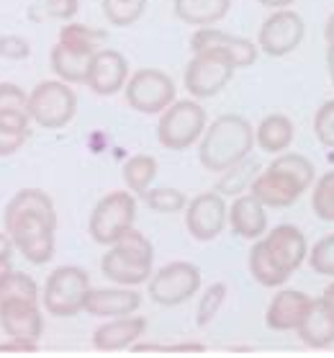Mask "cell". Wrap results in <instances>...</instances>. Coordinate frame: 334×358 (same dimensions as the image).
<instances>
[{
	"mask_svg": "<svg viewBox=\"0 0 334 358\" xmlns=\"http://www.w3.org/2000/svg\"><path fill=\"white\" fill-rule=\"evenodd\" d=\"M234 62L219 52H193L183 73V85L193 98H213L234 78Z\"/></svg>",
	"mask_w": 334,
	"mask_h": 358,
	"instance_id": "30bf717a",
	"label": "cell"
},
{
	"mask_svg": "<svg viewBox=\"0 0 334 358\" xmlns=\"http://www.w3.org/2000/svg\"><path fill=\"white\" fill-rule=\"evenodd\" d=\"M142 307V294L134 292L131 286H116V289H93L90 286L88 296H85V307L82 312H88L93 317H126Z\"/></svg>",
	"mask_w": 334,
	"mask_h": 358,
	"instance_id": "ac0fdd59",
	"label": "cell"
},
{
	"mask_svg": "<svg viewBox=\"0 0 334 358\" xmlns=\"http://www.w3.org/2000/svg\"><path fill=\"white\" fill-rule=\"evenodd\" d=\"M306 261H309V266H311L314 273L334 278V232L332 235L321 237V240L311 248Z\"/></svg>",
	"mask_w": 334,
	"mask_h": 358,
	"instance_id": "836d02e7",
	"label": "cell"
},
{
	"mask_svg": "<svg viewBox=\"0 0 334 358\" xmlns=\"http://www.w3.org/2000/svg\"><path fill=\"white\" fill-rule=\"evenodd\" d=\"M147 333V320L137 317V315H126V317H111L106 325H100L93 333V348L103 350V353H114V350L134 348V343Z\"/></svg>",
	"mask_w": 334,
	"mask_h": 358,
	"instance_id": "d6986e66",
	"label": "cell"
},
{
	"mask_svg": "<svg viewBox=\"0 0 334 358\" xmlns=\"http://www.w3.org/2000/svg\"><path fill=\"white\" fill-rule=\"evenodd\" d=\"M303 36H306L303 18L294 8H278L262 21L257 47L268 57H288L291 52L301 47Z\"/></svg>",
	"mask_w": 334,
	"mask_h": 358,
	"instance_id": "7c38bea8",
	"label": "cell"
},
{
	"mask_svg": "<svg viewBox=\"0 0 334 358\" xmlns=\"http://www.w3.org/2000/svg\"><path fill=\"white\" fill-rule=\"evenodd\" d=\"M309 258L306 235L294 224H278L255 240L250 250V273L260 286H283Z\"/></svg>",
	"mask_w": 334,
	"mask_h": 358,
	"instance_id": "7a4b0ae2",
	"label": "cell"
},
{
	"mask_svg": "<svg viewBox=\"0 0 334 358\" xmlns=\"http://www.w3.org/2000/svg\"><path fill=\"white\" fill-rule=\"evenodd\" d=\"M311 209L319 220L334 222V171L324 173L321 178L314 183L311 191Z\"/></svg>",
	"mask_w": 334,
	"mask_h": 358,
	"instance_id": "1f68e13d",
	"label": "cell"
},
{
	"mask_svg": "<svg viewBox=\"0 0 334 358\" xmlns=\"http://www.w3.org/2000/svg\"><path fill=\"white\" fill-rule=\"evenodd\" d=\"M31 55V44L24 36L8 34V36H0V57L3 59H26Z\"/></svg>",
	"mask_w": 334,
	"mask_h": 358,
	"instance_id": "8d00e7d4",
	"label": "cell"
},
{
	"mask_svg": "<svg viewBox=\"0 0 334 358\" xmlns=\"http://www.w3.org/2000/svg\"><path fill=\"white\" fill-rule=\"evenodd\" d=\"M326 70H329V80L334 83V47H326Z\"/></svg>",
	"mask_w": 334,
	"mask_h": 358,
	"instance_id": "ee69618b",
	"label": "cell"
},
{
	"mask_svg": "<svg viewBox=\"0 0 334 358\" xmlns=\"http://www.w3.org/2000/svg\"><path fill=\"white\" fill-rule=\"evenodd\" d=\"M311 296L306 292H298V289H280V292L273 296V301L268 304V312H265V325L275 333H291V330H298L301 320L306 317V312L311 307Z\"/></svg>",
	"mask_w": 334,
	"mask_h": 358,
	"instance_id": "e0dca14e",
	"label": "cell"
},
{
	"mask_svg": "<svg viewBox=\"0 0 334 358\" xmlns=\"http://www.w3.org/2000/svg\"><path fill=\"white\" fill-rule=\"evenodd\" d=\"M231 8V0H172L175 16L188 26H216Z\"/></svg>",
	"mask_w": 334,
	"mask_h": 358,
	"instance_id": "cb8c5ba5",
	"label": "cell"
},
{
	"mask_svg": "<svg viewBox=\"0 0 334 358\" xmlns=\"http://www.w3.org/2000/svg\"><path fill=\"white\" fill-rule=\"evenodd\" d=\"M165 350H204L201 343H180V345H165Z\"/></svg>",
	"mask_w": 334,
	"mask_h": 358,
	"instance_id": "7bdbcfd3",
	"label": "cell"
},
{
	"mask_svg": "<svg viewBox=\"0 0 334 358\" xmlns=\"http://www.w3.org/2000/svg\"><path fill=\"white\" fill-rule=\"evenodd\" d=\"M10 271H13V266H10V258H3V261H0V281L8 276Z\"/></svg>",
	"mask_w": 334,
	"mask_h": 358,
	"instance_id": "bcb514c9",
	"label": "cell"
},
{
	"mask_svg": "<svg viewBox=\"0 0 334 358\" xmlns=\"http://www.w3.org/2000/svg\"><path fill=\"white\" fill-rule=\"evenodd\" d=\"M90 292L88 271L80 266H59L50 273L44 292H41V307L52 317H75L85 307V296Z\"/></svg>",
	"mask_w": 334,
	"mask_h": 358,
	"instance_id": "5b68a950",
	"label": "cell"
},
{
	"mask_svg": "<svg viewBox=\"0 0 334 358\" xmlns=\"http://www.w3.org/2000/svg\"><path fill=\"white\" fill-rule=\"evenodd\" d=\"M29 111H0V157L13 155L26 145L31 134Z\"/></svg>",
	"mask_w": 334,
	"mask_h": 358,
	"instance_id": "484cf974",
	"label": "cell"
},
{
	"mask_svg": "<svg viewBox=\"0 0 334 358\" xmlns=\"http://www.w3.org/2000/svg\"><path fill=\"white\" fill-rule=\"evenodd\" d=\"M126 80H129V62H126V57L119 49L103 47L93 55L88 80H85V85L93 93H98V96H116L119 90H123Z\"/></svg>",
	"mask_w": 334,
	"mask_h": 358,
	"instance_id": "9a60e30c",
	"label": "cell"
},
{
	"mask_svg": "<svg viewBox=\"0 0 334 358\" xmlns=\"http://www.w3.org/2000/svg\"><path fill=\"white\" fill-rule=\"evenodd\" d=\"M142 201L157 214H178L188 206V199L178 188H149L142 194Z\"/></svg>",
	"mask_w": 334,
	"mask_h": 358,
	"instance_id": "4dcf8cb0",
	"label": "cell"
},
{
	"mask_svg": "<svg viewBox=\"0 0 334 358\" xmlns=\"http://www.w3.org/2000/svg\"><path fill=\"white\" fill-rule=\"evenodd\" d=\"M262 8H270V10H278V8H291L296 0H257Z\"/></svg>",
	"mask_w": 334,
	"mask_h": 358,
	"instance_id": "60d3db41",
	"label": "cell"
},
{
	"mask_svg": "<svg viewBox=\"0 0 334 358\" xmlns=\"http://www.w3.org/2000/svg\"><path fill=\"white\" fill-rule=\"evenodd\" d=\"M294 137L296 127L285 114H270L255 127V145L260 147L262 152H270V155L285 152L294 145Z\"/></svg>",
	"mask_w": 334,
	"mask_h": 358,
	"instance_id": "603a6c76",
	"label": "cell"
},
{
	"mask_svg": "<svg viewBox=\"0 0 334 358\" xmlns=\"http://www.w3.org/2000/svg\"><path fill=\"white\" fill-rule=\"evenodd\" d=\"M13 250H16V245L10 240L8 232H0V261L3 258H13Z\"/></svg>",
	"mask_w": 334,
	"mask_h": 358,
	"instance_id": "ab89813d",
	"label": "cell"
},
{
	"mask_svg": "<svg viewBox=\"0 0 334 358\" xmlns=\"http://www.w3.org/2000/svg\"><path fill=\"white\" fill-rule=\"evenodd\" d=\"M77 114V96L65 80H41L29 93V116L44 129H62Z\"/></svg>",
	"mask_w": 334,
	"mask_h": 358,
	"instance_id": "52a82bcc",
	"label": "cell"
},
{
	"mask_svg": "<svg viewBox=\"0 0 334 358\" xmlns=\"http://www.w3.org/2000/svg\"><path fill=\"white\" fill-rule=\"evenodd\" d=\"M321 299H324L326 304H329V307L334 310V281L324 289V294H321Z\"/></svg>",
	"mask_w": 334,
	"mask_h": 358,
	"instance_id": "f6af8a7d",
	"label": "cell"
},
{
	"mask_svg": "<svg viewBox=\"0 0 334 358\" xmlns=\"http://www.w3.org/2000/svg\"><path fill=\"white\" fill-rule=\"evenodd\" d=\"M6 299L41 301V292L31 276H26L21 271H10L8 276L0 281V301H6Z\"/></svg>",
	"mask_w": 334,
	"mask_h": 358,
	"instance_id": "f546056e",
	"label": "cell"
},
{
	"mask_svg": "<svg viewBox=\"0 0 334 358\" xmlns=\"http://www.w3.org/2000/svg\"><path fill=\"white\" fill-rule=\"evenodd\" d=\"M229 224V206L224 196L216 191H206L190 199L185 206V227L190 237H196L198 243H211L224 232Z\"/></svg>",
	"mask_w": 334,
	"mask_h": 358,
	"instance_id": "4fadbf2b",
	"label": "cell"
},
{
	"mask_svg": "<svg viewBox=\"0 0 334 358\" xmlns=\"http://www.w3.org/2000/svg\"><path fill=\"white\" fill-rule=\"evenodd\" d=\"M100 271H103L106 278H111V281L121 286H139L147 284L149 278H152V266L149 263L131 258L123 250H119L116 245H111V250L100 258Z\"/></svg>",
	"mask_w": 334,
	"mask_h": 358,
	"instance_id": "7402d4cb",
	"label": "cell"
},
{
	"mask_svg": "<svg viewBox=\"0 0 334 358\" xmlns=\"http://www.w3.org/2000/svg\"><path fill=\"white\" fill-rule=\"evenodd\" d=\"M137 222V199L131 191H114L103 196L90 212L88 232L98 245H114Z\"/></svg>",
	"mask_w": 334,
	"mask_h": 358,
	"instance_id": "ba28073f",
	"label": "cell"
},
{
	"mask_svg": "<svg viewBox=\"0 0 334 358\" xmlns=\"http://www.w3.org/2000/svg\"><path fill=\"white\" fill-rule=\"evenodd\" d=\"M227 284L224 281H216L201 294V301H198V310H196V325L198 327H208L213 322V317L219 315L221 304L227 299Z\"/></svg>",
	"mask_w": 334,
	"mask_h": 358,
	"instance_id": "d6a6232c",
	"label": "cell"
},
{
	"mask_svg": "<svg viewBox=\"0 0 334 358\" xmlns=\"http://www.w3.org/2000/svg\"><path fill=\"white\" fill-rule=\"evenodd\" d=\"M314 134H317L319 145L334 150V98L321 103V108H317L314 116Z\"/></svg>",
	"mask_w": 334,
	"mask_h": 358,
	"instance_id": "e575fe53",
	"label": "cell"
},
{
	"mask_svg": "<svg viewBox=\"0 0 334 358\" xmlns=\"http://www.w3.org/2000/svg\"><path fill=\"white\" fill-rule=\"evenodd\" d=\"M100 6H103V16H106L108 24L126 29V26H134L139 18L144 16L147 0H100Z\"/></svg>",
	"mask_w": 334,
	"mask_h": 358,
	"instance_id": "f1b7e54d",
	"label": "cell"
},
{
	"mask_svg": "<svg viewBox=\"0 0 334 358\" xmlns=\"http://www.w3.org/2000/svg\"><path fill=\"white\" fill-rule=\"evenodd\" d=\"M314 178H317V171L309 157L298 152H280L260 176L252 178L250 194L265 206L285 209L298 201L303 191L314 186Z\"/></svg>",
	"mask_w": 334,
	"mask_h": 358,
	"instance_id": "3957f363",
	"label": "cell"
},
{
	"mask_svg": "<svg viewBox=\"0 0 334 358\" xmlns=\"http://www.w3.org/2000/svg\"><path fill=\"white\" fill-rule=\"evenodd\" d=\"M296 333L309 348H329L334 343V310L321 296L314 299Z\"/></svg>",
	"mask_w": 334,
	"mask_h": 358,
	"instance_id": "44dd1931",
	"label": "cell"
},
{
	"mask_svg": "<svg viewBox=\"0 0 334 358\" xmlns=\"http://www.w3.org/2000/svg\"><path fill=\"white\" fill-rule=\"evenodd\" d=\"M44 10L57 21H73L75 13L80 10V0H47Z\"/></svg>",
	"mask_w": 334,
	"mask_h": 358,
	"instance_id": "74e56055",
	"label": "cell"
},
{
	"mask_svg": "<svg viewBox=\"0 0 334 358\" xmlns=\"http://www.w3.org/2000/svg\"><path fill=\"white\" fill-rule=\"evenodd\" d=\"M106 39V31L85 24H75V21H65V26L59 29V41L65 47L75 49V52H85V55H96L98 49H103V41Z\"/></svg>",
	"mask_w": 334,
	"mask_h": 358,
	"instance_id": "4316f807",
	"label": "cell"
},
{
	"mask_svg": "<svg viewBox=\"0 0 334 358\" xmlns=\"http://www.w3.org/2000/svg\"><path fill=\"white\" fill-rule=\"evenodd\" d=\"M201 289V268L190 261H172L152 273L149 278V299L160 307L185 304Z\"/></svg>",
	"mask_w": 334,
	"mask_h": 358,
	"instance_id": "8fae6325",
	"label": "cell"
},
{
	"mask_svg": "<svg viewBox=\"0 0 334 358\" xmlns=\"http://www.w3.org/2000/svg\"><path fill=\"white\" fill-rule=\"evenodd\" d=\"M0 111H29V96L16 83H0Z\"/></svg>",
	"mask_w": 334,
	"mask_h": 358,
	"instance_id": "d590c367",
	"label": "cell"
},
{
	"mask_svg": "<svg viewBox=\"0 0 334 358\" xmlns=\"http://www.w3.org/2000/svg\"><path fill=\"white\" fill-rule=\"evenodd\" d=\"M324 39H326V47H334V13L326 18V26H324Z\"/></svg>",
	"mask_w": 334,
	"mask_h": 358,
	"instance_id": "b9f144b4",
	"label": "cell"
},
{
	"mask_svg": "<svg viewBox=\"0 0 334 358\" xmlns=\"http://www.w3.org/2000/svg\"><path fill=\"white\" fill-rule=\"evenodd\" d=\"M255 147V129L245 116L224 114L213 119L211 127H206L201 147H198V160L206 171L227 173L234 165L245 163Z\"/></svg>",
	"mask_w": 334,
	"mask_h": 358,
	"instance_id": "277c9868",
	"label": "cell"
},
{
	"mask_svg": "<svg viewBox=\"0 0 334 358\" xmlns=\"http://www.w3.org/2000/svg\"><path fill=\"white\" fill-rule=\"evenodd\" d=\"M175 83L167 73L157 67H142L129 75L123 85V98L139 114H162L165 108L175 103Z\"/></svg>",
	"mask_w": 334,
	"mask_h": 358,
	"instance_id": "9c48e42d",
	"label": "cell"
},
{
	"mask_svg": "<svg viewBox=\"0 0 334 358\" xmlns=\"http://www.w3.org/2000/svg\"><path fill=\"white\" fill-rule=\"evenodd\" d=\"M268 206L257 201L252 194L236 196L229 206V224L231 232L245 240H260L268 232Z\"/></svg>",
	"mask_w": 334,
	"mask_h": 358,
	"instance_id": "ffe728a7",
	"label": "cell"
},
{
	"mask_svg": "<svg viewBox=\"0 0 334 358\" xmlns=\"http://www.w3.org/2000/svg\"><path fill=\"white\" fill-rule=\"evenodd\" d=\"M90 59L93 55H85V52H75V49L65 47L62 41H57L50 52V62L52 70L57 75L59 80L70 83H85L88 80V70H90Z\"/></svg>",
	"mask_w": 334,
	"mask_h": 358,
	"instance_id": "d4e9b609",
	"label": "cell"
},
{
	"mask_svg": "<svg viewBox=\"0 0 334 358\" xmlns=\"http://www.w3.org/2000/svg\"><path fill=\"white\" fill-rule=\"evenodd\" d=\"M0 327L6 330L8 338L39 343L41 333H44V315L39 310V301H29V299L0 301Z\"/></svg>",
	"mask_w": 334,
	"mask_h": 358,
	"instance_id": "2e32d148",
	"label": "cell"
},
{
	"mask_svg": "<svg viewBox=\"0 0 334 358\" xmlns=\"http://www.w3.org/2000/svg\"><path fill=\"white\" fill-rule=\"evenodd\" d=\"M3 224L10 235L16 250L33 266H44L54 255V232H57V212L54 201L41 188L18 191L3 212Z\"/></svg>",
	"mask_w": 334,
	"mask_h": 358,
	"instance_id": "6da1fadb",
	"label": "cell"
},
{
	"mask_svg": "<svg viewBox=\"0 0 334 358\" xmlns=\"http://www.w3.org/2000/svg\"><path fill=\"white\" fill-rule=\"evenodd\" d=\"M123 183L129 188L131 194L142 196L144 191L152 188L157 178V160L152 155H134L126 160L123 165Z\"/></svg>",
	"mask_w": 334,
	"mask_h": 358,
	"instance_id": "83f0119b",
	"label": "cell"
},
{
	"mask_svg": "<svg viewBox=\"0 0 334 358\" xmlns=\"http://www.w3.org/2000/svg\"><path fill=\"white\" fill-rule=\"evenodd\" d=\"M190 49L193 52H219V55H224V57L234 62L236 70L252 67L257 62V55H260L257 41H250L245 36H234V34H227L221 31V29H213V26L196 29L193 36H190Z\"/></svg>",
	"mask_w": 334,
	"mask_h": 358,
	"instance_id": "5bb4252c",
	"label": "cell"
},
{
	"mask_svg": "<svg viewBox=\"0 0 334 358\" xmlns=\"http://www.w3.org/2000/svg\"><path fill=\"white\" fill-rule=\"evenodd\" d=\"M8 350H18V353H31V350H39V343H29V341H10L0 343V353H8Z\"/></svg>",
	"mask_w": 334,
	"mask_h": 358,
	"instance_id": "f35d334b",
	"label": "cell"
},
{
	"mask_svg": "<svg viewBox=\"0 0 334 358\" xmlns=\"http://www.w3.org/2000/svg\"><path fill=\"white\" fill-rule=\"evenodd\" d=\"M206 108L198 101H175L160 114L157 124V139L165 150H188L196 145L206 131Z\"/></svg>",
	"mask_w": 334,
	"mask_h": 358,
	"instance_id": "8992f818",
	"label": "cell"
}]
</instances>
